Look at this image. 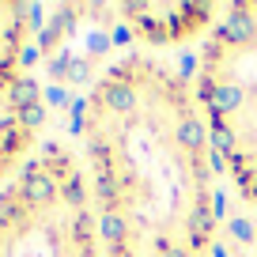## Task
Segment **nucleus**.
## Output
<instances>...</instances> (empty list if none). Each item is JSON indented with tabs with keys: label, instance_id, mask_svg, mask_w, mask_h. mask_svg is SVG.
Instances as JSON below:
<instances>
[{
	"label": "nucleus",
	"instance_id": "f257e3e1",
	"mask_svg": "<svg viewBox=\"0 0 257 257\" xmlns=\"http://www.w3.org/2000/svg\"><path fill=\"white\" fill-rule=\"evenodd\" d=\"M106 257H212L219 159L193 80L148 49L117 57L76 106Z\"/></svg>",
	"mask_w": 257,
	"mask_h": 257
},
{
	"label": "nucleus",
	"instance_id": "f03ea898",
	"mask_svg": "<svg viewBox=\"0 0 257 257\" xmlns=\"http://www.w3.org/2000/svg\"><path fill=\"white\" fill-rule=\"evenodd\" d=\"M0 257H106L87 167L64 140L0 185Z\"/></svg>",
	"mask_w": 257,
	"mask_h": 257
},
{
	"label": "nucleus",
	"instance_id": "7ed1b4c3",
	"mask_svg": "<svg viewBox=\"0 0 257 257\" xmlns=\"http://www.w3.org/2000/svg\"><path fill=\"white\" fill-rule=\"evenodd\" d=\"M197 102L219 170L257 208V4H227L197 53Z\"/></svg>",
	"mask_w": 257,
	"mask_h": 257
},
{
	"label": "nucleus",
	"instance_id": "20e7f679",
	"mask_svg": "<svg viewBox=\"0 0 257 257\" xmlns=\"http://www.w3.org/2000/svg\"><path fill=\"white\" fill-rule=\"evenodd\" d=\"M38 12L23 0H0V185L38 152L46 128V98L34 76Z\"/></svg>",
	"mask_w": 257,
	"mask_h": 257
},
{
	"label": "nucleus",
	"instance_id": "39448f33",
	"mask_svg": "<svg viewBox=\"0 0 257 257\" xmlns=\"http://www.w3.org/2000/svg\"><path fill=\"white\" fill-rule=\"evenodd\" d=\"M128 38L144 49H170L201 38L216 27L219 8L216 4H121L117 8Z\"/></svg>",
	"mask_w": 257,
	"mask_h": 257
}]
</instances>
